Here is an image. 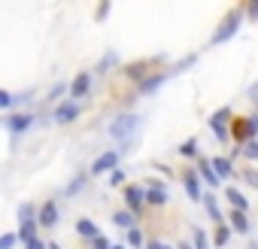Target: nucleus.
I'll return each mask as SVG.
<instances>
[{
	"label": "nucleus",
	"instance_id": "nucleus-23",
	"mask_svg": "<svg viewBox=\"0 0 258 249\" xmlns=\"http://www.w3.org/2000/svg\"><path fill=\"white\" fill-rule=\"evenodd\" d=\"M225 198H228L231 207H237V210H249V201H246L237 189H225Z\"/></svg>",
	"mask_w": 258,
	"mask_h": 249
},
{
	"label": "nucleus",
	"instance_id": "nucleus-16",
	"mask_svg": "<svg viewBox=\"0 0 258 249\" xmlns=\"http://www.w3.org/2000/svg\"><path fill=\"white\" fill-rule=\"evenodd\" d=\"M231 228L237 231V234H249V219H246V210H237V207H231Z\"/></svg>",
	"mask_w": 258,
	"mask_h": 249
},
{
	"label": "nucleus",
	"instance_id": "nucleus-19",
	"mask_svg": "<svg viewBox=\"0 0 258 249\" xmlns=\"http://www.w3.org/2000/svg\"><path fill=\"white\" fill-rule=\"evenodd\" d=\"M213 161V167H216V173L222 176V179H228V176H234V167H231V158H225V155H219V158H210Z\"/></svg>",
	"mask_w": 258,
	"mask_h": 249
},
{
	"label": "nucleus",
	"instance_id": "nucleus-5",
	"mask_svg": "<svg viewBox=\"0 0 258 249\" xmlns=\"http://www.w3.org/2000/svg\"><path fill=\"white\" fill-rule=\"evenodd\" d=\"M158 64H161V58H143V61H131V64H124V67H121V73L131 79V82H137V85H140V82L152 73L149 67H158Z\"/></svg>",
	"mask_w": 258,
	"mask_h": 249
},
{
	"label": "nucleus",
	"instance_id": "nucleus-44",
	"mask_svg": "<svg viewBox=\"0 0 258 249\" xmlns=\"http://www.w3.org/2000/svg\"><path fill=\"white\" fill-rule=\"evenodd\" d=\"M112 249H121V246H112Z\"/></svg>",
	"mask_w": 258,
	"mask_h": 249
},
{
	"label": "nucleus",
	"instance_id": "nucleus-4",
	"mask_svg": "<svg viewBox=\"0 0 258 249\" xmlns=\"http://www.w3.org/2000/svg\"><path fill=\"white\" fill-rule=\"evenodd\" d=\"M231 118H234L231 106H222V109H216V112L210 115V128H213V134H216L222 143H228V140H231V131H228V128H231V125H228Z\"/></svg>",
	"mask_w": 258,
	"mask_h": 249
},
{
	"label": "nucleus",
	"instance_id": "nucleus-14",
	"mask_svg": "<svg viewBox=\"0 0 258 249\" xmlns=\"http://www.w3.org/2000/svg\"><path fill=\"white\" fill-rule=\"evenodd\" d=\"M167 76H170V70H164V73H149L143 82H140V94L146 97V94H152V91H158L164 82H167Z\"/></svg>",
	"mask_w": 258,
	"mask_h": 249
},
{
	"label": "nucleus",
	"instance_id": "nucleus-15",
	"mask_svg": "<svg viewBox=\"0 0 258 249\" xmlns=\"http://www.w3.org/2000/svg\"><path fill=\"white\" fill-rule=\"evenodd\" d=\"M198 176H201L207 185H219V182H222V176L216 173L213 161H207V158H201V161H198Z\"/></svg>",
	"mask_w": 258,
	"mask_h": 249
},
{
	"label": "nucleus",
	"instance_id": "nucleus-8",
	"mask_svg": "<svg viewBox=\"0 0 258 249\" xmlns=\"http://www.w3.org/2000/svg\"><path fill=\"white\" fill-rule=\"evenodd\" d=\"M37 225L40 228H55L58 225V201H43V207L37 210Z\"/></svg>",
	"mask_w": 258,
	"mask_h": 249
},
{
	"label": "nucleus",
	"instance_id": "nucleus-9",
	"mask_svg": "<svg viewBox=\"0 0 258 249\" xmlns=\"http://www.w3.org/2000/svg\"><path fill=\"white\" fill-rule=\"evenodd\" d=\"M115 164H118V152H115V149H109V152H103V155L88 167V173H91V176H100V173L115 170Z\"/></svg>",
	"mask_w": 258,
	"mask_h": 249
},
{
	"label": "nucleus",
	"instance_id": "nucleus-13",
	"mask_svg": "<svg viewBox=\"0 0 258 249\" xmlns=\"http://www.w3.org/2000/svg\"><path fill=\"white\" fill-rule=\"evenodd\" d=\"M34 125V115L31 112H13L10 118H7V128L13 131V134H22V131H28Z\"/></svg>",
	"mask_w": 258,
	"mask_h": 249
},
{
	"label": "nucleus",
	"instance_id": "nucleus-2",
	"mask_svg": "<svg viewBox=\"0 0 258 249\" xmlns=\"http://www.w3.org/2000/svg\"><path fill=\"white\" fill-rule=\"evenodd\" d=\"M228 131H231V140H234V143H246V140L258 137V112L231 118V128H228Z\"/></svg>",
	"mask_w": 258,
	"mask_h": 249
},
{
	"label": "nucleus",
	"instance_id": "nucleus-42",
	"mask_svg": "<svg viewBox=\"0 0 258 249\" xmlns=\"http://www.w3.org/2000/svg\"><path fill=\"white\" fill-rule=\"evenodd\" d=\"M246 249H258V243H249V246H246Z\"/></svg>",
	"mask_w": 258,
	"mask_h": 249
},
{
	"label": "nucleus",
	"instance_id": "nucleus-39",
	"mask_svg": "<svg viewBox=\"0 0 258 249\" xmlns=\"http://www.w3.org/2000/svg\"><path fill=\"white\" fill-rule=\"evenodd\" d=\"M25 249H46V243H43L40 237H34V240H28V243H25Z\"/></svg>",
	"mask_w": 258,
	"mask_h": 249
},
{
	"label": "nucleus",
	"instance_id": "nucleus-11",
	"mask_svg": "<svg viewBox=\"0 0 258 249\" xmlns=\"http://www.w3.org/2000/svg\"><path fill=\"white\" fill-rule=\"evenodd\" d=\"M88 91H91V73L82 70V73H76L73 82H70V97H73V100H82Z\"/></svg>",
	"mask_w": 258,
	"mask_h": 249
},
{
	"label": "nucleus",
	"instance_id": "nucleus-41",
	"mask_svg": "<svg viewBox=\"0 0 258 249\" xmlns=\"http://www.w3.org/2000/svg\"><path fill=\"white\" fill-rule=\"evenodd\" d=\"M49 249H61V246H58V243H49Z\"/></svg>",
	"mask_w": 258,
	"mask_h": 249
},
{
	"label": "nucleus",
	"instance_id": "nucleus-37",
	"mask_svg": "<svg viewBox=\"0 0 258 249\" xmlns=\"http://www.w3.org/2000/svg\"><path fill=\"white\" fill-rule=\"evenodd\" d=\"M121 182H124V173H121L118 167H115V170H109V185H121Z\"/></svg>",
	"mask_w": 258,
	"mask_h": 249
},
{
	"label": "nucleus",
	"instance_id": "nucleus-34",
	"mask_svg": "<svg viewBox=\"0 0 258 249\" xmlns=\"http://www.w3.org/2000/svg\"><path fill=\"white\" fill-rule=\"evenodd\" d=\"M31 219H37L34 216V204H22L19 207V222H31Z\"/></svg>",
	"mask_w": 258,
	"mask_h": 249
},
{
	"label": "nucleus",
	"instance_id": "nucleus-24",
	"mask_svg": "<svg viewBox=\"0 0 258 249\" xmlns=\"http://www.w3.org/2000/svg\"><path fill=\"white\" fill-rule=\"evenodd\" d=\"M76 231H79V237H88V240L100 234V231H97V225H94L91 219H79V222H76Z\"/></svg>",
	"mask_w": 258,
	"mask_h": 249
},
{
	"label": "nucleus",
	"instance_id": "nucleus-26",
	"mask_svg": "<svg viewBox=\"0 0 258 249\" xmlns=\"http://www.w3.org/2000/svg\"><path fill=\"white\" fill-rule=\"evenodd\" d=\"M88 176H91V173H79V176H76V179H73V182L67 185V192H64V195H67V198H73V195H79V189H82V185L88 182Z\"/></svg>",
	"mask_w": 258,
	"mask_h": 249
},
{
	"label": "nucleus",
	"instance_id": "nucleus-12",
	"mask_svg": "<svg viewBox=\"0 0 258 249\" xmlns=\"http://www.w3.org/2000/svg\"><path fill=\"white\" fill-rule=\"evenodd\" d=\"M146 204L164 207V204H167V185H164V182H149V185H146Z\"/></svg>",
	"mask_w": 258,
	"mask_h": 249
},
{
	"label": "nucleus",
	"instance_id": "nucleus-28",
	"mask_svg": "<svg viewBox=\"0 0 258 249\" xmlns=\"http://www.w3.org/2000/svg\"><path fill=\"white\" fill-rule=\"evenodd\" d=\"M13 106H19L16 94H10V91H4V88H0V109H13Z\"/></svg>",
	"mask_w": 258,
	"mask_h": 249
},
{
	"label": "nucleus",
	"instance_id": "nucleus-32",
	"mask_svg": "<svg viewBox=\"0 0 258 249\" xmlns=\"http://www.w3.org/2000/svg\"><path fill=\"white\" fill-rule=\"evenodd\" d=\"M109 10H112V0H100V4H97V13H94V22H103Z\"/></svg>",
	"mask_w": 258,
	"mask_h": 249
},
{
	"label": "nucleus",
	"instance_id": "nucleus-33",
	"mask_svg": "<svg viewBox=\"0 0 258 249\" xmlns=\"http://www.w3.org/2000/svg\"><path fill=\"white\" fill-rule=\"evenodd\" d=\"M243 10H246V19L249 22H258V0H246Z\"/></svg>",
	"mask_w": 258,
	"mask_h": 249
},
{
	"label": "nucleus",
	"instance_id": "nucleus-3",
	"mask_svg": "<svg viewBox=\"0 0 258 249\" xmlns=\"http://www.w3.org/2000/svg\"><path fill=\"white\" fill-rule=\"evenodd\" d=\"M137 128H140V115L124 112V115H118L115 121H109V128H106V131H109L112 140H121V143H124V140H131V137H134Z\"/></svg>",
	"mask_w": 258,
	"mask_h": 249
},
{
	"label": "nucleus",
	"instance_id": "nucleus-10",
	"mask_svg": "<svg viewBox=\"0 0 258 249\" xmlns=\"http://www.w3.org/2000/svg\"><path fill=\"white\" fill-rule=\"evenodd\" d=\"M179 179L185 182V195H188L191 201H204V192H201V179H198V170L185 167V170L179 173Z\"/></svg>",
	"mask_w": 258,
	"mask_h": 249
},
{
	"label": "nucleus",
	"instance_id": "nucleus-38",
	"mask_svg": "<svg viewBox=\"0 0 258 249\" xmlns=\"http://www.w3.org/2000/svg\"><path fill=\"white\" fill-rule=\"evenodd\" d=\"M64 91H70V85H64V82H61V85H55V88H52V94H49V100H58Z\"/></svg>",
	"mask_w": 258,
	"mask_h": 249
},
{
	"label": "nucleus",
	"instance_id": "nucleus-6",
	"mask_svg": "<svg viewBox=\"0 0 258 249\" xmlns=\"http://www.w3.org/2000/svg\"><path fill=\"white\" fill-rule=\"evenodd\" d=\"M124 204H127V210H134L137 216L143 213V204H146V185H124Z\"/></svg>",
	"mask_w": 258,
	"mask_h": 249
},
{
	"label": "nucleus",
	"instance_id": "nucleus-36",
	"mask_svg": "<svg viewBox=\"0 0 258 249\" xmlns=\"http://www.w3.org/2000/svg\"><path fill=\"white\" fill-rule=\"evenodd\" d=\"M195 246H198V249H210V246H207V234H204L201 228H195Z\"/></svg>",
	"mask_w": 258,
	"mask_h": 249
},
{
	"label": "nucleus",
	"instance_id": "nucleus-43",
	"mask_svg": "<svg viewBox=\"0 0 258 249\" xmlns=\"http://www.w3.org/2000/svg\"><path fill=\"white\" fill-rule=\"evenodd\" d=\"M179 249H191V246H188V243H179Z\"/></svg>",
	"mask_w": 258,
	"mask_h": 249
},
{
	"label": "nucleus",
	"instance_id": "nucleus-21",
	"mask_svg": "<svg viewBox=\"0 0 258 249\" xmlns=\"http://www.w3.org/2000/svg\"><path fill=\"white\" fill-rule=\"evenodd\" d=\"M231 231H234L231 225L219 222V225H216V231H213V243H216V246H228V240H231Z\"/></svg>",
	"mask_w": 258,
	"mask_h": 249
},
{
	"label": "nucleus",
	"instance_id": "nucleus-35",
	"mask_svg": "<svg viewBox=\"0 0 258 249\" xmlns=\"http://www.w3.org/2000/svg\"><path fill=\"white\" fill-rule=\"evenodd\" d=\"M88 243H91V249H112V246H109V240H106L103 234H97V237H91Z\"/></svg>",
	"mask_w": 258,
	"mask_h": 249
},
{
	"label": "nucleus",
	"instance_id": "nucleus-18",
	"mask_svg": "<svg viewBox=\"0 0 258 249\" xmlns=\"http://www.w3.org/2000/svg\"><path fill=\"white\" fill-rule=\"evenodd\" d=\"M112 222H115L118 228H134L137 213H134V210H115V213H112Z\"/></svg>",
	"mask_w": 258,
	"mask_h": 249
},
{
	"label": "nucleus",
	"instance_id": "nucleus-40",
	"mask_svg": "<svg viewBox=\"0 0 258 249\" xmlns=\"http://www.w3.org/2000/svg\"><path fill=\"white\" fill-rule=\"evenodd\" d=\"M146 249H170V246H164V243H158V240H149Z\"/></svg>",
	"mask_w": 258,
	"mask_h": 249
},
{
	"label": "nucleus",
	"instance_id": "nucleus-25",
	"mask_svg": "<svg viewBox=\"0 0 258 249\" xmlns=\"http://www.w3.org/2000/svg\"><path fill=\"white\" fill-rule=\"evenodd\" d=\"M19 237L28 243V240H34L37 237V219H31V222H22V228H19Z\"/></svg>",
	"mask_w": 258,
	"mask_h": 249
},
{
	"label": "nucleus",
	"instance_id": "nucleus-7",
	"mask_svg": "<svg viewBox=\"0 0 258 249\" xmlns=\"http://www.w3.org/2000/svg\"><path fill=\"white\" fill-rule=\"evenodd\" d=\"M79 118V100H61L55 106V121L58 125H70Z\"/></svg>",
	"mask_w": 258,
	"mask_h": 249
},
{
	"label": "nucleus",
	"instance_id": "nucleus-31",
	"mask_svg": "<svg viewBox=\"0 0 258 249\" xmlns=\"http://www.w3.org/2000/svg\"><path fill=\"white\" fill-rule=\"evenodd\" d=\"M19 240H22V237H19L16 231H10V234H0V249H13Z\"/></svg>",
	"mask_w": 258,
	"mask_h": 249
},
{
	"label": "nucleus",
	"instance_id": "nucleus-20",
	"mask_svg": "<svg viewBox=\"0 0 258 249\" xmlns=\"http://www.w3.org/2000/svg\"><path fill=\"white\" fill-rule=\"evenodd\" d=\"M204 207H207V213H210V219H213L216 225H219V222H225V216H222V210H219V204H216V198H213L210 192L204 195Z\"/></svg>",
	"mask_w": 258,
	"mask_h": 249
},
{
	"label": "nucleus",
	"instance_id": "nucleus-30",
	"mask_svg": "<svg viewBox=\"0 0 258 249\" xmlns=\"http://www.w3.org/2000/svg\"><path fill=\"white\" fill-rule=\"evenodd\" d=\"M240 176H243V182H246V185L258 189V167H246V170H243Z\"/></svg>",
	"mask_w": 258,
	"mask_h": 249
},
{
	"label": "nucleus",
	"instance_id": "nucleus-22",
	"mask_svg": "<svg viewBox=\"0 0 258 249\" xmlns=\"http://www.w3.org/2000/svg\"><path fill=\"white\" fill-rule=\"evenodd\" d=\"M124 240H127V246H131V249H140V246H146V240H143V231H140L137 225H134V228H127Z\"/></svg>",
	"mask_w": 258,
	"mask_h": 249
},
{
	"label": "nucleus",
	"instance_id": "nucleus-1",
	"mask_svg": "<svg viewBox=\"0 0 258 249\" xmlns=\"http://www.w3.org/2000/svg\"><path fill=\"white\" fill-rule=\"evenodd\" d=\"M243 19H246V10H243V7H234L231 13H225V19L219 22V28H216V34H213L210 46H222V43H228V40L240 31Z\"/></svg>",
	"mask_w": 258,
	"mask_h": 249
},
{
	"label": "nucleus",
	"instance_id": "nucleus-17",
	"mask_svg": "<svg viewBox=\"0 0 258 249\" xmlns=\"http://www.w3.org/2000/svg\"><path fill=\"white\" fill-rule=\"evenodd\" d=\"M234 155H243V158H249V161H258V140L252 137V140H246V143H237Z\"/></svg>",
	"mask_w": 258,
	"mask_h": 249
},
{
	"label": "nucleus",
	"instance_id": "nucleus-27",
	"mask_svg": "<svg viewBox=\"0 0 258 249\" xmlns=\"http://www.w3.org/2000/svg\"><path fill=\"white\" fill-rule=\"evenodd\" d=\"M115 64H118V55H115V52H106V55L100 58L97 70H100V73H109V67H115Z\"/></svg>",
	"mask_w": 258,
	"mask_h": 249
},
{
	"label": "nucleus",
	"instance_id": "nucleus-29",
	"mask_svg": "<svg viewBox=\"0 0 258 249\" xmlns=\"http://www.w3.org/2000/svg\"><path fill=\"white\" fill-rule=\"evenodd\" d=\"M179 155H182V158H195V155H198V140H185V143L179 146Z\"/></svg>",
	"mask_w": 258,
	"mask_h": 249
}]
</instances>
